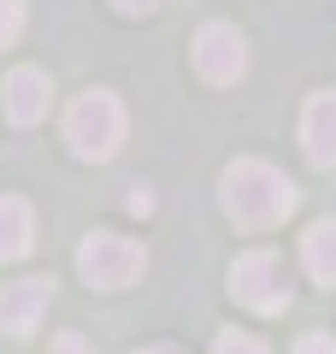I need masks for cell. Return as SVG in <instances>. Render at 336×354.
<instances>
[{"mask_svg": "<svg viewBox=\"0 0 336 354\" xmlns=\"http://www.w3.org/2000/svg\"><path fill=\"white\" fill-rule=\"evenodd\" d=\"M295 183L265 160H236L224 165V213L236 218L242 230H272L295 213Z\"/></svg>", "mask_w": 336, "mask_h": 354, "instance_id": "6da1fadb", "label": "cell"}, {"mask_svg": "<svg viewBox=\"0 0 336 354\" xmlns=\"http://www.w3.org/2000/svg\"><path fill=\"white\" fill-rule=\"evenodd\" d=\"M65 142L77 160H112L124 142V106L112 88H88L83 101L65 113Z\"/></svg>", "mask_w": 336, "mask_h": 354, "instance_id": "7a4b0ae2", "label": "cell"}, {"mask_svg": "<svg viewBox=\"0 0 336 354\" xmlns=\"http://www.w3.org/2000/svg\"><path fill=\"white\" fill-rule=\"evenodd\" d=\"M77 272H83L88 290H130V283L148 272V248L130 236H118V230H95V236H83V248H77Z\"/></svg>", "mask_w": 336, "mask_h": 354, "instance_id": "3957f363", "label": "cell"}, {"mask_svg": "<svg viewBox=\"0 0 336 354\" xmlns=\"http://www.w3.org/2000/svg\"><path fill=\"white\" fill-rule=\"evenodd\" d=\"M230 295H236L242 307H254V313H283L295 290H289L283 260H277L272 248H254V254H242V260L230 266Z\"/></svg>", "mask_w": 336, "mask_h": 354, "instance_id": "277c9868", "label": "cell"}, {"mask_svg": "<svg viewBox=\"0 0 336 354\" xmlns=\"http://www.w3.org/2000/svg\"><path fill=\"white\" fill-rule=\"evenodd\" d=\"M53 307V283L48 278H18L0 283V337H36V325Z\"/></svg>", "mask_w": 336, "mask_h": 354, "instance_id": "5b68a950", "label": "cell"}, {"mask_svg": "<svg viewBox=\"0 0 336 354\" xmlns=\"http://www.w3.org/2000/svg\"><path fill=\"white\" fill-rule=\"evenodd\" d=\"M195 71L207 83H236L248 71V41L236 36V24H207L195 36Z\"/></svg>", "mask_w": 336, "mask_h": 354, "instance_id": "8992f818", "label": "cell"}, {"mask_svg": "<svg viewBox=\"0 0 336 354\" xmlns=\"http://www.w3.org/2000/svg\"><path fill=\"white\" fill-rule=\"evenodd\" d=\"M301 142H307L312 165H336V88L312 95L307 113H301Z\"/></svg>", "mask_w": 336, "mask_h": 354, "instance_id": "52a82bcc", "label": "cell"}, {"mask_svg": "<svg viewBox=\"0 0 336 354\" xmlns=\"http://www.w3.org/2000/svg\"><path fill=\"white\" fill-rule=\"evenodd\" d=\"M48 101H53V88H48V77H41L36 65H18V71L6 77V118H12V124L48 118Z\"/></svg>", "mask_w": 336, "mask_h": 354, "instance_id": "ba28073f", "label": "cell"}, {"mask_svg": "<svg viewBox=\"0 0 336 354\" xmlns=\"http://www.w3.org/2000/svg\"><path fill=\"white\" fill-rule=\"evenodd\" d=\"M30 248H36V213H30V201L0 195V266L24 260Z\"/></svg>", "mask_w": 336, "mask_h": 354, "instance_id": "9c48e42d", "label": "cell"}, {"mask_svg": "<svg viewBox=\"0 0 336 354\" xmlns=\"http://www.w3.org/2000/svg\"><path fill=\"white\" fill-rule=\"evenodd\" d=\"M301 260L319 283H336V218H319V225L301 236Z\"/></svg>", "mask_w": 336, "mask_h": 354, "instance_id": "30bf717a", "label": "cell"}, {"mask_svg": "<svg viewBox=\"0 0 336 354\" xmlns=\"http://www.w3.org/2000/svg\"><path fill=\"white\" fill-rule=\"evenodd\" d=\"M212 354H272L260 337H248V330H224L218 342H212Z\"/></svg>", "mask_w": 336, "mask_h": 354, "instance_id": "8fae6325", "label": "cell"}, {"mask_svg": "<svg viewBox=\"0 0 336 354\" xmlns=\"http://www.w3.org/2000/svg\"><path fill=\"white\" fill-rule=\"evenodd\" d=\"M18 30H24V0H0V48H12Z\"/></svg>", "mask_w": 336, "mask_h": 354, "instance_id": "7c38bea8", "label": "cell"}, {"mask_svg": "<svg viewBox=\"0 0 336 354\" xmlns=\"http://www.w3.org/2000/svg\"><path fill=\"white\" fill-rule=\"evenodd\" d=\"M295 354H336V342L312 330V337H301V342H295Z\"/></svg>", "mask_w": 336, "mask_h": 354, "instance_id": "4fadbf2b", "label": "cell"}, {"mask_svg": "<svg viewBox=\"0 0 336 354\" xmlns=\"http://www.w3.org/2000/svg\"><path fill=\"white\" fill-rule=\"evenodd\" d=\"M53 354H88V342H83V337H77V330H65V337H59V342H53Z\"/></svg>", "mask_w": 336, "mask_h": 354, "instance_id": "5bb4252c", "label": "cell"}, {"mask_svg": "<svg viewBox=\"0 0 336 354\" xmlns=\"http://www.w3.org/2000/svg\"><path fill=\"white\" fill-rule=\"evenodd\" d=\"M112 6H118V12H130V18H136V12H153L160 0H112Z\"/></svg>", "mask_w": 336, "mask_h": 354, "instance_id": "9a60e30c", "label": "cell"}, {"mask_svg": "<svg viewBox=\"0 0 336 354\" xmlns=\"http://www.w3.org/2000/svg\"><path fill=\"white\" fill-rule=\"evenodd\" d=\"M142 354H177V348H142Z\"/></svg>", "mask_w": 336, "mask_h": 354, "instance_id": "2e32d148", "label": "cell"}]
</instances>
